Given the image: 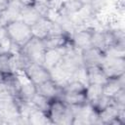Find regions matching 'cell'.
<instances>
[{"label":"cell","mask_w":125,"mask_h":125,"mask_svg":"<svg viewBox=\"0 0 125 125\" xmlns=\"http://www.w3.org/2000/svg\"><path fill=\"white\" fill-rule=\"evenodd\" d=\"M21 73L34 85L41 84L52 78L51 71L43 63L38 62H30Z\"/></svg>","instance_id":"cell-5"},{"label":"cell","mask_w":125,"mask_h":125,"mask_svg":"<svg viewBox=\"0 0 125 125\" xmlns=\"http://www.w3.org/2000/svg\"><path fill=\"white\" fill-rule=\"evenodd\" d=\"M122 88H125V74L121 75L118 78H109L103 85L104 94L109 97H112L117 91Z\"/></svg>","instance_id":"cell-18"},{"label":"cell","mask_w":125,"mask_h":125,"mask_svg":"<svg viewBox=\"0 0 125 125\" xmlns=\"http://www.w3.org/2000/svg\"><path fill=\"white\" fill-rule=\"evenodd\" d=\"M114 44L113 35L110 29L97 30L95 29L92 35V47L98 48L101 51L106 53Z\"/></svg>","instance_id":"cell-7"},{"label":"cell","mask_w":125,"mask_h":125,"mask_svg":"<svg viewBox=\"0 0 125 125\" xmlns=\"http://www.w3.org/2000/svg\"><path fill=\"white\" fill-rule=\"evenodd\" d=\"M40 18H41L40 14L36 11V9L33 6H24L20 17L21 21H23L25 23H27L30 26L33 23H35Z\"/></svg>","instance_id":"cell-20"},{"label":"cell","mask_w":125,"mask_h":125,"mask_svg":"<svg viewBox=\"0 0 125 125\" xmlns=\"http://www.w3.org/2000/svg\"><path fill=\"white\" fill-rule=\"evenodd\" d=\"M46 115L50 124L73 125L74 116L72 109L61 98L51 100Z\"/></svg>","instance_id":"cell-2"},{"label":"cell","mask_w":125,"mask_h":125,"mask_svg":"<svg viewBox=\"0 0 125 125\" xmlns=\"http://www.w3.org/2000/svg\"><path fill=\"white\" fill-rule=\"evenodd\" d=\"M17 72L15 67V53L11 51L0 53V73Z\"/></svg>","instance_id":"cell-17"},{"label":"cell","mask_w":125,"mask_h":125,"mask_svg":"<svg viewBox=\"0 0 125 125\" xmlns=\"http://www.w3.org/2000/svg\"><path fill=\"white\" fill-rule=\"evenodd\" d=\"M1 52H3V51H2V49H1V48H0V53H1Z\"/></svg>","instance_id":"cell-31"},{"label":"cell","mask_w":125,"mask_h":125,"mask_svg":"<svg viewBox=\"0 0 125 125\" xmlns=\"http://www.w3.org/2000/svg\"><path fill=\"white\" fill-rule=\"evenodd\" d=\"M113 103L119 107H125V88L117 91L112 97Z\"/></svg>","instance_id":"cell-27"},{"label":"cell","mask_w":125,"mask_h":125,"mask_svg":"<svg viewBox=\"0 0 125 125\" xmlns=\"http://www.w3.org/2000/svg\"><path fill=\"white\" fill-rule=\"evenodd\" d=\"M12 99H16L15 94L5 82L0 80V101H6Z\"/></svg>","instance_id":"cell-26"},{"label":"cell","mask_w":125,"mask_h":125,"mask_svg":"<svg viewBox=\"0 0 125 125\" xmlns=\"http://www.w3.org/2000/svg\"><path fill=\"white\" fill-rule=\"evenodd\" d=\"M23 7H24V5L20 0H10L7 10L4 12L3 15H1L4 24L10 21L20 19L21 13Z\"/></svg>","instance_id":"cell-15"},{"label":"cell","mask_w":125,"mask_h":125,"mask_svg":"<svg viewBox=\"0 0 125 125\" xmlns=\"http://www.w3.org/2000/svg\"><path fill=\"white\" fill-rule=\"evenodd\" d=\"M112 104H113L112 98L105 95V94H103L95 103H93L91 104V106L93 107V109L97 113H99V112H101L102 110H104V108H106L107 106H109Z\"/></svg>","instance_id":"cell-23"},{"label":"cell","mask_w":125,"mask_h":125,"mask_svg":"<svg viewBox=\"0 0 125 125\" xmlns=\"http://www.w3.org/2000/svg\"><path fill=\"white\" fill-rule=\"evenodd\" d=\"M84 6L85 4L80 0H65L61 3V5L57 10V13L58 16L73 18L82 11Z\"/></svg>","instance_id":"cell-10"},{"label":"cell","mask_w":125,"mask_h":125,"mask_svg":"<svg viewBox=\"0 0 125 125\" xmlns=\"http://www.w3.org/2000/svg\"><path fill=\"white\" fill-rule=\"evenodd\" d=\"M80 56H81L82 64L86 68L90 66L101 65L105 57V53L98 48L91 46L87 49L80 51Z\"/></svg>","instance_id":"cell-8"},{"label":"cell","mask_w":125,"mask_h":125,"mask_svg":"<svg viewBox=\"0 0 125 125\" xmlns=\"http://www.w3.org/2000/svg\"><path fill=\"white\" fill-rule=\"evenodd\" d=\"M86 83L87 84H99L104 85L107 81V77L103 71L101 65L90 66L85 68Z\"/></svg>","instance_id":"cell-13"},{"label":"cell","mask_w":125,"mask_h":125,"mask_svg":"<svg viewBox=\"0 0 125 125\" xmlns=\"http://www.w3.org/2000/svg\"><path fill=\"white\" fill-rule=\"evenodd\" d=\"M101 67L108 79L118 78L125 74V57L124 55L105 54Z\"/></svg>","instance_id":"cell-3"},{"label":"cell","mask_w":125,"mask_h":125,"mask_svg":"<svg viewBox=\"0 0 125 125\" xmlns=\"http://www.w3.org/2000/svg\"><path fill=\"white\" fill-rule=\"evenodd\" d=\"M94 30L95 28L90 27V26L76 29L70 34L71 43L79 51H82L84 49L91 47L92 46V35H93Z\"/></svg>","instance_id":"cell-6"},{"label":"cell","mask_w":125,"mask_h":125,"mask_svg":"<svg viewBox=\"0 0 125 125\" xmlns=\"http://www.w3.org/2000/svg\"><path fill=\"white\" fill-rule=\"evenodd\" d=\"M25 78V77H24ZM36 85L25 78V81L21 83V88L17 97V100L22 102H31L32 98L36 94Z\"/></svg>","instance_id":"cell-19"},{"label":"cell","mask_w":125,"mask_h":125,"mask_svg":"<svg viewBox=\"0 0 125 125\" xmlns=\"http://www.w3.org/2000/svg\"><path fill=\"white\" fill-rule=\"evenodd\" d=\"M104 94L103 85L99 84H87L85 88V95L87 103L92 104Z\"/></svg>","instance_id":"cell-21"},{"label":"cell","mask_w":125,"mask_h":125,"mask_svg":"<svg viewBox=\"0 0 125 125\" xmlns=\"http://www.w3.org/2000/svg\"><path fill=\"white\" fill-rule=\"evenodd\" d=\"M70 42L69 34H54L49 35L43 39V43L46 50L51 49H62L64 48Z\"/></svg>","instance_id":"cell-12"},{"label":"cell","mask_w":125,"mask_h":125,"mask_svg":"<svg viewBox=\"0 0 125 125\" xmlns=\"http://www.w3.org/2000/svg\"><path fill=\"white\" fill-rule=\"evenodd\" d=\"M4 25L9 40L14 48V52L21 49L33 37L30 25L25 23L21 19L10 21Z\"/></svg>","instance_id":"cell-1"},{"label":"cell","mask_w":125,"mask_h":125,"mask_svg":"<svg viewBox=\"0 0 125 125\" xmlns=\"http://www.w3.org/2000/svg\"><path fill=\"white\" fill-rule=\"evenodd\" d=\"M20 51L31 62H38L43 63L44 54H45V46L43 43V39L32 37Z\"/></svg>","instance_id":"cell-4"},{"label":"cell","mask_w":125,"mask_h":125,"mask_svg":"<svg viewBox=\"0 0 125 125\" xmlns=\"http://www.w3.org/2000/svg\"><path fill=\"white\" fill-rule=\"evenodd\" d=\"M50 1H51V2H54V1H56V0H50Z\"/></svg>","instance_id":"cell-32"},{"label":"cell","mask_w":125,"mask_h":125,"mask_svg":"<svg viewBox=\"0 0 125 125\" xmlns=\"http://www.w3.org/2000/svg\"><path fill=\"white\" fill-rule=\"evenodd\" d=\"M60 98L69 106H80L87 104L85 92H62Z\"/></svg>","instance_id":"cell-16"},{"label":"cell","mask_w":125,"mask_h":125,"mask_svg":"<svg viewBox=\"0 0 125 125\" xmlns=\"http://www.w3.org/2000/svg\"><path fill=\"white\" fill-rule=\"evenodd\" d=\"M0 48L2 49L3 52H7V51H11L14 52V48L9 40L5 25H0Z\"/></svg>","instance_id":"cell-25"},{"label":"cell","mask_w":125,"mask_h":125,"mask_svg":"<svg viewBox=\"0 0 125 125\" xmlns=\"http://www.w3.org/2000/svg\"><path fill=\"white\" fill-rule=\"evenodd\" d=\"M50 102H51L50 99H48V98H46V97H44V96H42V95H40L38 93H36L35 96L31 100L32 104L36 108H38L39 110H41V111H43L45 113H47V111H48V108H49V105H50Z\"/></svg>","instance_id":"cell-24"},{"label":"cell","mask_w":125,"mask_h":125,"mask_svg":"<svg viewBox=\"0 0 125 125\" xmlns=\"http://www.w3.org/2000/svg\"><path fill=\"white\" fill-rule=\"evenodd\" d=\"M36 92L50 100H53L61 97L62 87L53 78H51L41 84L36 85Z\"/></svg>","instance_id":"cell-9"},{"label":"cell","mask_w":125,"mask_h":125,"mask_svg":"<svg viewBox=\"0 0 125 125\" xmlns=\"http://www.w3.org/2000/svg\"><path fill=\"white\" fill-rule=\"evenodd\" d=\"M1 77H2V74L0 73V80H1Z\"/></svg>","instance_id":"cell-30"},{"label":"cell","mask_w":125,"mask_h":125,"mask_svg":"<svg viewBox=\"0 0 125 125\" xmlns=\"http://www.w3.org/2000/svg\"><path fill=\"white\" fill-rule=\"evenodd\" d=\"M24 6H33L35 4V0H20Z\"/></svg>","instance_id":"cell-29"},{"label":"cell","mask_w":125,"mask_h":125,"mask_svg":"<svg viewBox=\"0 0 125 125\" xmlns=\"http://www.w3.org/2000/svg\"><path fill=\"white\" fill-rule=\"evenodd\" d=\"M27 124H50L45 112L39 110L34 106L26 118Z\"/></svg>","instance_id":"cell-22"},{"label":"cell","mask_w":125,"mask_h":125,"mask_svg":"<svg viewBox=\"0 0 125 125\" xmlns=\"http://www.w3.org/2000/svg\"><path fill=\"white\" fill-rule=\"evenodd\" d=\"M54 24V20H52L50 17H41L35 23H33L31 27V31L34 37L44 39L46 38L52 29V26Z\"/></svg>","instance_id":"cell-11"},{"label":"cell","mask_w":125,"mask_h":125,"mask_svg":"<svg viewBox=\"0 0 125 125\" xmlns=\"http://www.w3.org/2000/svg\"><path fill=\"white\" fill-rule=\"evenodd\" d=\"M64 48L51 49V50H46L45 51L44 59H43V64L49 70L54 69L60 63V62L62 61V59L63 57V54H64Z\"/></svg>","instance_id":"cell-14"},{"label":"cell","mask_w":125,"mask_h":125,"mask_svg":"<svg viewBox=\"0 0 125 125\" xmlns=\"http://www.w3.org/2000/svg\"><path fill=\"white\" fill-rule=\"evenodd\" d=\"M10 0H0V16L4 14V12L7 10V7L9 5Z\"/></svg>","instance_id":"cell-28"}]
</instances>
